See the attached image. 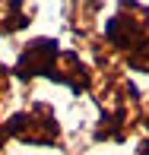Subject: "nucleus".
<instances>
[{
	"instance_id": "nucleus-1",
	"label": "nucleus",
	"mask_w": 149,
	"mask_h": 155,
	"mask_svg": "<svg viewBox=\"0 0 149 155\" xmlns=\"http://www.w3.org/2000/svg\"><path fill=\"white\" fill-rule=\"evenodd\" d=\"M6 133H10V136H16L19 143L54 146V143H57V136H60V127H57V120H54L51 108L38 104V108H32V111H22V114L10 117Z\"/></svg>"
},
{
	"instance_id": "nucleus-2",
	"label": "nucleus",
	"mask_w": 149,
	"mask_h": 155,
	"mask_svg": "<svg viewBox=\"0 0 149 155\" xmlns=\"http://www.w3.org/2000/svg\"><path fill=\"white\" fill-rule=\"evenodd\" d=\"M146 29H149V19L130 16V13H114L105 25V35L120 51H140V48H146Z\"/></svg>"
},
{
	"instance_id": "nucleus-3",
	"label": "nucleus",
	"mask_w": 149,
	"mask_h": 155,
	"mask_svg": "<svg viewBox=\"0 0 149 155\" xmlns=\"http://www.w3.org/2000/svg\"><path fill=\"white\" fill-rule=\"evenodd\" d=\"M57 54L60 51H57L54 38H35L22 48V54L16 60V73L22 79H29V76H51V67L57 60Z\"/></svg>"
},
{
	"instance_id": "nucleus-4",
	"label": "nucleus",
	"mask_w": 149,
	"mask_h": 155,
	"mask_svg": "<svg viewBox=\"0 0 149 155\" xmlns=\"http://www.w3.org/2000/svg\"><path fill=\"white\" fill-rule=\"evenodd\" d=\"M51 79L70 86L73 92H83V89L89 86V70L83 67V60L76 57V54L67 51V54H57V60H54V67H51Z\"/></svg>"
},
{
	"instance_id": "nucleus-5",
	"label": "nucleus",
	"mask_w": 149,
	"mask_h": 155,
	"mask_svg": "<svg viewBox=\"0 0 149 155\" xmlns=\"http://www.w3.org/2000/svg\"><path fill=\"white\" fill-rule=\"evenodd\" d=\"M22 25H29V16L22 13V3L3 0L0 3V32H16Z\"/></svg>"
},
{
	"instance_id": "nucleus-6",
	"label": "nucleus",
	"mask_w": 149,
	"mask_h": 155,
	"mask_svg": "<svg viewBox=\"0 0 149 155\" xmlns=\"http://www.w3.org/2000/svg\"><path fill=\"white\" fill-rule=\"evenodd\" d=\"M146 117H149V114H146Z\"/></svg>"
}]
</instances>
